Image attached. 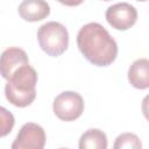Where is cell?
<instances>
[{
	"label": "cell",
	"instance_id": "11",
	"mask_svg": "<svg viewBox=\"0 0 149 149\" xmlns=\"http://www.w3.org/2000/svg\"><path fill=\"white\" fill-rule=\"evenodd\" d=\"M142 143L137 135L133 133H123L115 139L113 144L114 149H122V148H132V149H140Z\"/></svg>",
	"mask_w": 149,
	"mask_h": 149
},
{
	"label": "cell",
	"instance_id": "12",
	"mask_svg": "<svg viewBox=\"0 0 149 149\" xmlns=\"http://www.w3.org/2000/svg\"><path fill=\"white\" fill-rule=\"evenodd\" d=\"M0 115H1V136H6L8 133H10L13 126H14V116L10 112H8L5 107L0 108Z\"/></svg>",
	"mask_w": 149,
	"mask_h": 149
},
{
	"label": "cell",
	"instance_id": "13",
	"mask_svg": "<svg viewBox=\"0 0 149 149\" xmlns=\"http://www.w3.org/2000/svg\"><path fill=\"white\" fill-rule=\"evenodd\" d=\"M141 109H142V113H143L144 118L149 121V94H147L143 98L142 104H141Z\"/></svg>",
	"mask_w": 149,
	"mask_h": 149
},
{
	"label": "cell",
	"instance_id": "2",
	"mask_svg": "<svg viewBox=\"0 0 149 149\" xmlns=\"http://www.w3.org/2000/svg\"><path fill=\"white\" fill-rule=\"evenodd\" d=\"M5 86L7 100L16 107H27L36 98L37 73L29 64L20 66Z\"/></svg>",
	"mask_w": 149,
	"mask_h": 149
},
{
	"label": "cell",
	"instance_id": "3",
	"mask_svg": "<svg viewBox=\"0 0 149 149\" xmlns=\"http://www.w3.org/2000/svg\"><path fill=\"white\" fill-rule=\"evenodd\" d=\"M37 41L41 49L48 56L58 57L68 49L69 33L62 23L50 21L38 28Z\"/></svg>",
	"mask_w": 149,
	"mask_h": 149
},
{
	"label": "cell",
	"instance_id": "4",
	"mask_svg": "<svg viewBox=\"0 0 149 149\" xmlns=\"http://www.w3.org/2000/svg\"><path fill=\"white\" fill-rule=\"evenodd\" d=\"M52 109L59 120L66 122L74 121L84 112V100L79 93L65 91L54 99Z\"/></svg>",
	"mask_w": 149,
	"mask_h": 149
},
{
	"label": "cell",
	"instance_id": "6",
	"mask_svg": "<svg viewBox=\"0 0 149 149\" xmlns=\"http://www.w3.org/2000/svg\"><path fill=\"white\" fill-rule=\"evenodd\" d=\"M44 129L34 122L24 123L12 143V149H42L45 144Z\"/></svg>",
	"mask_w": 149,
	"mask_h": 149
},
{
	"label": "cell",
	"instance_id": "7",
	"mask_svg": "<svg viewBox=\"0 0 149 149\" xmlns=\"http://www.w3.org/2000/svg\"><path fill=\"white\" fill-rule=\"evenodd\" d=\"M29 64L28 56L24 50L12 47L6 49L1 54V62H0V70L1 76L5 79H9L10 76L22 65Z\"/></svg>",
	"mask_w": 149,
	"mask_h": 149
},
{
	"label": "cell",
	"instance_id": "5",
	"mask_svg": "<svg viewBox=\"0 0 149 149\" xmlns=\"http://www.w3.org/2000/svg\"><path fill=\"white\" fill-rule=\"evenodd\" d=\"M105 16L112 28L116 30H127L135 24L137 20V10L128 2H119L109 6Z\"/></svg>",
	"mask_w": 149,
	"mask_h": 149
},
{
	"label": "cell",
	"instance_id": "16",
	"mask_svg": "<svg viewBox=\"0 0 149 149\" xmlns=\"http://www.w3.org/2000/svg\"><path fill=\"white\" fill-rule=\"evenodd\" d=\"M104 1H109V0H104Z\"/></svg>",
	"mask_w": 149,
	"mask_h": 149
},
{
	"label": "cell",
	"instance_id": "10",
	"mask_svg": "<svg viewBox=\"0 0 149 149\" xmlns=\"http://www.w3.org/2000/svg\"><path fill=\"white\" fill-rule=\"evenodd\" d=\"M80 149H106L107 136L106 134L97 128H92L81 134L79 139Z\"/></svg>",
	"mask_w": 149,
	"mask_h": 149
},
{
	"label": "cell",
	"instance_id": "9",
	"mask_svg": "<svg viewBox=\"0 0 149 149\" xmlns=\"http://www.w3.org/2000/svg\"><path fill=\"white\" fill-rule=\"evenodd\" d=\"M128 81L135 88H149V59L140 58L133 62L128 69Z\"/></svg>",
	"mask_w": 149,
	"mask_h": 149
},
{
	"label": "cell",
	"instance_id": "1",
	"mask_svg": "<svg viewBox=\"0 0 149 149\" xmlns=\"http://www.w3.org/2000/svg\"><path fill=\"white\" fill-rule=\"evenodd\" d=\"M77 45L83 56L95 66H108L118 56V44L98 22L83 26L77 34Z\"/></svg>",
	"mask_w": 149,
	"mask_h": 149
},
{
	"label": "cell",
	"instance_id": "8",
	"mask_svg": "<svg viewBox=\"0 0 149 149\" xmlns=\"http://www.w3.org/2000/svg\"><path fill=\"white\" fill-rule=\"evenodd\" d=\"M19 15L28 22H36L50 14V6L44 0H23L19 5Z\"/></svg>",
	"mask_w": 149,
	"mask_h": 149
},
{
	"label": "cell",
	"instance_id": "15",
	"mask_svg": "<svg viewBox=\"0 0 149 149\" xmlns=\"http://www.w3.org/2000/svg\"><path fill=\"white\" fill-rule=\"evenodd\" d=\"M136 1H147V0H136Z\"/></svg>",
	"mask_w": 149,
	"mask_h": 149
},
{
	"label": "cell",
	"instance_id": "14",
	"mask_svg": "<svg viewBox=\"0 0 149 149\" xmlns=\"http://www.w3.org/2000/svg\"><path fill=\"white\" fill-rule=\"evenodd\" d=\"M57 1H58V2H61L62 5L73 7V6H78V5L83 3L85 0H57Z\"/></svg>",
	"mask_w": 149,
	"mask_h": 149
}]
</instances>
